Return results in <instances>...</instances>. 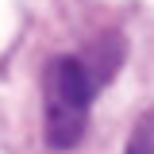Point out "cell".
Returning a JSON list of instances; mask_svg holds the SVG:
<instances>
[{
  "mask_svg": "<svg viewBox=\"0 0 154 154\" xmlns=\"http://www.w3.org/2000/svg\"><path fill=\"white\" fill-rule=\"evenodd\" d=\"M123 154H154V112H143L139 119H135Z\"/></svg>",
  "mask_w": 154,
  "mask_h": 154,
  "instance_id": "7a4b0ae2",
  "label": "cell"
},
{
  "mask_svg": "<svg viewBox=\"0 0 154 154\" xmlns=\"http://www.w3.org/2000/svg\"><path fill=\"white\" fill-rule=\"evenodd\" d=\"M96 85L89 66L73 54H58L42 69V135L50 150H73L85 139L89 108H93Z\"/></svg>",
  "mask_w": 154,
  "mask_h": 154,
  "instance_id": "6da1fadb",
  "label": "cell"
}]
</instances>
